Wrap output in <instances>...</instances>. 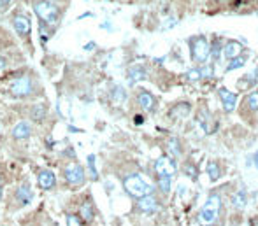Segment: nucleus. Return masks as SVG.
Listing matches in <instances>:
<instances>
[{
    "instance_id": "obj_23",
    "label": "nucleus",
    "mask_w": 258,
    "mask_h": 226,
    "mask_svg": "<svg viewBox=\"0 0 258 226\" xmlns=\"http://www.w3.org/2000/svg\"><path fill=\"white\" fill-rule=\"evenodd\" d=\"M95 160H97L95 154H88V158H86V163H88V172H90L92 181H99V172H97Z\"/></svg>"
},
{
    "instance_id": "obj_37",
    "label": "nucleus",
    "mask_w": 258,
    "mask_h": 226,
    "mask_svg": "<svg viewBox=\"0 0 258 226\" xmlns=\"http://www.w3.org/2000/svg\"><path fill=\"white\" fill-rule=\"evenodd\" d=\"M255 167H257V169H258V151H257V153H255Z\"/></svg>"
},
{
    "instance_id": "obj_35",
    "label": "nucleus",
    "mask_w": 258,
    "mask_h": 226,
    "mask_svg": "<svg viewBox=\"0 0 258 226\" xmlns=\"http://www.w3.org/2000/svg\"><path fill=\"white\" fill-rule=\"evenodd\" d=\"M134 121L137 123V125H141V123H144V118H143V116H135Z\"/></svg>"
},
{
    "instance_id": "obj_39",
    "label": "nucleus",
    "mask_w": 258,
    "mask_h": 226,
    "mask_svg": "<svg viewBox=\"0 0 258 226\" xmlns=\"http://www.w3.org/2000/svg\"><path fill=\"white\" fill-rule=\"evenodd\" d=\"M46 2H51V4H53V2H54V0H46Z\"/></svg>"
},
{
    "instance_id": "obj_32",
    "label": "nucleus",
    "mask_w": 258,
    "mask_h": 226,
    "mask_svg": "<svg viewBox=\"0 0 258 226\" xmlns=\"http://www.w3.org/2000/svg\"><path fill=\"white\" fill-rule=\"evenodd\" d=\"M186 174H188V176L190 177H193V179H197V170L195 169H193V167L192 165H186Z\"/></svg>"
},
{
    "instance_id": "obj_2",
    "label": "nucleus",
    "mask_w": 258,
    "mask_h": 226,
    "mask_svg": "<svg viewBox=\"0 0 258 226\" xmlns=\"http://www.w3.org/2000/svg\"><path fill=\"white\" fill-rule=\"evenodd\" d=\"M123 189L132 196V198H143V196L153 193V188L139 176V174H130L123 179Z\"/></svg>"
},
{
    "instance_id": "obj_31",
    "label": "nucleus",
    "mask_w": 258,
    "mask_h": 226,
    "mask_svg": "<svg viewBox=\"0 0 258 226\" xmlns=\"http://www.w3.org/2000/svg\"><path fill=\"white\" fill-rule=\"evenodd\" d=\"M201 76L202 77H211L212 76V67L211 65H206L201 69Z\"/></svg>"
},
{
    "instance_id": "obj_29",
    "label": "nucleus",
    "mask_w": 258,
    "mask_h": 226,
    "mask_svg": "<svg viewBox=\"0 0 258 226\" xmlns=\"http://www.w3.org/2000/svg\"><path fill=\"white\" fill-rule=\"evenodd\" d=\"M170 177H158V186H160V189H162V193H169L170 191Z\"/></svg>"
},
{
    "instance_id": "obj_21",
    "label": "nucleus",
    "mask_w": 258,
    "mask_h": 226,
    "mask_svg": "<svg viewBox=\"0 0 258 226\" xmlns=\"http://www.w3.org/2000/svg\"><path fill=\"white\" fill-rule=\"evenodd\" d=\"M207 176H209V179H211L212 182H216V181L220 179L221 169H220V165H218L216 161H209L207 163Z\"/></svg>"
},
{
    "instance_id": "obj_3",
    "label": "nucleus",
    "mask_w": 258,
    "mask_h": 226,
    "mask_svg": "<svg viewBox=\"0 0 258 226\" xmlns=\"http://www.w3.org/2000/svg\"><path fill=\"white\" fill-rule=\"evenodd\" d=\"M190 54L197 63H206L209 60V41L206 35H193L190 39Z\"/></svg>"
},
{
    "instance_id": "obj_24",
    "label": "nucleus",
    "mask_w": 258,
    "mask_h": 226,
    "mask_svg": "<svg viewBox=\"0 0 258 226\" xmlns=\"http://www.w3.org/2000/svg\"><path fill=\"white\" fill-rule=\"evenodd\" d=\"M246 107L250 109L251 112L258 111V91H251L250 95L246 96Z\"/></svg>"
},
{
    "instance_id": "obj_15",
    "label": "nucleus",
    "mask_w": 258,
    "mask_h": 226,
    "mask_svg": "<svg viewBox=\"0 0 258 226\" xmlns=\"http://www.w3.org/2000/svg\"><path fill=\"white\" fill-rule=\"evenodd\" d=\"M95 205H93L92 200H85L81 203V207H79V218L83 219L85 223H92L95 219Z\"/></svg>"
},
{
    "instance_id": "obj_4",
    "label": "nucleus",
    "mask_w": 258,
    "mask_h": 226,
    "mask_svg": "<svg viewBox=\"0 0 258 226\" xmlns=\"http://www.w3.org/2000/svg\"><path fill=\"white\" fill-rule=\"evenodd\" d=\"M34 11H35V14L41 18V23H44V25L58 23V16H60V12H58L56 5L51 4V2L37 0V2H34Z\"/></svg>"
},
{
    "instance_id": "obj_10",
    "label": "nucleus",
    "mask_w": 258,
    "mask_h": 226,
    "mask_svg": "<svg viewBox=\"0 0 258 226\" xmlns=\"http://www.w3.org/2000/svg\"><path fill=\"white\" fill-rule=\"evenodd\" d=\"M37 184L39 188L44 189V191H51V189L56 186V176L51 172L50 169H44L37 174Z\"/></svg>"
},
{
    "instance_id": "obj_22",
    "label": "nucleus",
    "mask_w": 258,
    "mask_h": 226,
    "mask_svg": "<svg viewBox=\"0 0 258 226\" xmlns=\"http://www.w3.org/2000/svg\"><path fill=\"white\" fill-rule=\"evenodd\" d=\"M221 43H220V39L214 37V41H212V46H209V56L212 58L214 61L220 60V54H221Z\"/></svg>"
},
{
    "instance_id": "obj_36",
    "label": "nucleus",
    "mask_w": 258,
    "mask_h": 226,
    "mask_svg": "<svg viewBox=\"0 0 258 226\" xmlns=\"http://www.w3.org/2000/svg\"><path fill=\"white\" fill-rule=\"evenodd\" d=\"M4 67H5V58H4V56H0V70L4 69Z\"/></svg>"
},
{
    "instance_id": "obj_33",
    "label": "nucleus",
    "mask_w": 258,
    "mask_h": 226,
    "mask_svg": "<svg viewBox=\"0 0 258 226\" xmlns=\"http://www.w3.org/2000/svg\"><path fill=\"white\" fill-rule=\"evenodd\" d=\"M11 4V0H0V11H5Z\"/></svg>"
},
{
    "instance_id": "obj_7",
    "label": "nucleus",
    "mask_w": 258,
    "mask_h": 226,
    "mask_svg": "<svg viewBox=\"0 0 258 226\" xmlns=\"http://www.w3.org/2000/svg\"><path fill=\"white\" fill-rule=\"evenodd\" d=\"M155 170H156L158 177H172L176 174V163L170 156L162 154L155 161Z\"/></svg>"
},
{
    "instance_id": "obj_17",
    "label": "nucleus",
    "mask_w": 258,
    "mask_h": 226,
    "mask_svg": "<svg viewBox=\"0 0 258 226\" xmlns=\"http://www.w3.org/2000/svg\"><path fill=\"white\" fill-rule=\"evenodd\" d=\"M127 77H128V83L130 85H135V83H139V81L146 79V67L143 65H132L130 69H128L127 72Z\"/></svg>"
},
{
    "instance_id": "obj_13",
    "label": "nucleus",
    "mask_w": 258,
    "mask_h": 226,
    "mask_svg": "<svg viewBox=\"0 0 258 226\" xmlns=\"http://www.w3.org/2000/svg\"><path fill=\"white\" fill-rule=\"evenodd\" d=\"M12 27H14V30L18 32V35H21V37H27L32 30L30 19L25 14H16L14 18H12Z\"/></svg>"
},
{
    "instance_id": "obj_1",
    "label": "nucleus",
    "mask_w": 258,
    "mask_h": 226,
    "mask_svg": "<svg viewBox=\"0 0 258 226\" xmlns=\"http://www.w3.org/2000/svg\"><path fill=\"white\" fill-rule=\"evenodd\" d=\"M220 211H221V198H220V195H211L207 200H206V203L202 205L201 211H199L197 221L201 223L202 226H212L216 221H218Z\"/></svg>"
},
{
    "instance_id": "obj_38",
    "label": "nucleus",
    "mask_w": 258,
    "mask_h": 226,
    "mask_svg": "<svg viewBox=\"0 0 258 226\" xmlns=\"http://www.w3.org/2000/svg\"><path fill=\"white\" fill-rule=\"evenodd\" d=\"M0 200H2V184H0Z\"/></svg>"
},
{
    "instance_id": "obj_5",
    "label": "nucleus",
    "mask_w": 258,
    "mask_h": 226,
    "mask_svg": "<svg viewBox=\"0 0 258 226\" xmlns=\"http://www.w3.org/2000/svg\"><path fill=\"white\" fill-rule=\"evenodd\" d=\"M63 179H65L69 188L77 189L86 182V172L79 163H69L63 169Z\"/></svg>"
},
{
    "instance_id": "obj_25",
    "label": "nucleus",
    "mask_w": 258,
    "mask_h": 226,
    "mask_svg": "<svg viewBox=\"0 0 258 226\" xmlns=\"http://www.w3.org/2000/svg\"><path fill=\"white\" fill-rule=\"evenodd\" d=\"M111 96H112V100H114L116 104H121V102L127 100V93H125V90L121 88V86H114L112 91H111Z\"/></svg>"
},
{
    "instance_id": "obj_19",
    "label": "nucleus",
    "mask_w": 258,
    "mask_h": 226,
    "mask_svg": "<svg viewBox=\"0 0 258 226\" xmlns=\"http://www.w3.org/2000/svg\"><path fill=\"white\" fill-rule=\"evenodd\" d=\"M190 111H192V107H190L188 102H181V104L174 105L170 114H172L174 118H185V116L190 114Z\"/></svg>"
},
{
    "instance_id": "obj_30",
    "label": "nucleus",
    "mask_w": 258,
    "mask_h": 226,
    "mask_svg": "<svg viewBox=\"0 0 258 226\" xmlns=\"http://www.w3.org/2000/svg\"><path fill=\"white\" fill-rule=\"evenodd\" d=\"M186 77H188V81H199V79H202V76H201V69H190L188 72H186Z\"/></svg>"
},
{
    "instance_id": "obj_8",
    "label": "nucleus",
    "mask_w": 258,
    "mask_h": 226,
    "mask_svg": "<svg viewBox=\"0 0 258 226\" xmlns=\"http://www.w3.org/2000/svg\"><path fill=\"white\" fill-rule=\"evenodd\" d=\"M14 198L18 202V207H27L34 202V191H32V186L28 182H21L16 188L14 191Z\"/></svg>"
},
{
    "instance_id": "obj_28",
    "label": "nucleus",
    "mask_w": 258,
    "mask_h": 226,
    "mask_svg": "<svg viewBox=\"0 0 258 226\" xmlns=\"http://www.w3.org/2000/svg\"><path fill=\"white\" fill-rule=\"evenodd\" d=\"M65 221H67V226H86V223L77 214H67Z\"/></svg>"
},
{
    "instance_id": "obj_26",
    "label": "nucleus",
    "mask_w": 258,
    "mask_h": 226,
    "mask_svg": "<svg viewBox=\"0 0 258 226\" xmlns=\"http://www.w3.org/2000/svg\"><path fill=\"white\" fill-rule=\"evenodd\" d=\"M232 202H234V205H235L237 209H244V207H246V203H248L246 193H244V191L235 193V195L232 196Z\"/></svg>"
},
{
    "instance_id": "obj_9",
    "label": "nucleus",
    "mask_w": 258,
    "mask_h": 226,
    "mask_svg": "<svg viewBox=\"0 0 258 226\" xmlns=\"http://www.w3.org/2000/svg\"><path fill=\"white\" fill-rule=\"evenodd\" d=\"M137 209L141 212H144V214H153V212H156L160 209V203H158L156 196L153 193H150V195L137 200Z\"/></svg>"
},
{
    "instance_id": "obj_11",
    "label": "nucleus",
    "mask_w": 258,
    "mask_h": 226,
    "mask_svg": "<svg viewBox=\"0 0 258 226\" xmlns=\"http://www.w3.org/2000/svg\"><path fill=\"white\" fill-rule=\"evenodd\" d=\"M218 95H220L221 100V105H223V111L225 112H232L237 105V93L230 91L227 88H220L218 90Z\"/></svg>"
},
{
    "instance_id": "obj_20",
    "label": "nucleus",
    "mask_w": 258,
    "mask_h": 226,
    "mask_svg": "<svg viewBox=\"0 0 258 226\" xmlns=\"http://www.w3.org/2000/svg\"><path fill=\"white\" fill-rule=\"evenodd\" d=\"M246 60H248V56H246V54H239V56H235L234 60H230V61H228V65H227V72H232V70H235V69H241V67H244V65H246Z\"/></svg>"
},
{
    "instance_id": "obj_18",
    "label": "nucleus",
    "mask_w": 258,
    "mask_h": 226,
    "mask_svg": "<svg viewBox=\"0 0 258 226\" xmlns=\"http://www.w3.org/2000/svg\"><path fill=\"white\" fill-rule=\"evenodd\" d=\"M46 114H48V107L44 104H37L30 109V118L34 121H43L46 118Z\"/></svg>"
},
{
    "instance_id": "obj_16",
    "label": "nucleus",
    "mask_w": 258,
    "mask_h": 226,
    "mask_svg": "<svg viewBox=\"0 0 258 226\" xmlns=\"http://www.w3.org/2000/svg\"><path fill=\"white\" fill-rule=\"evenodd\" d=\"M221 53H223V56L230 61V60H234L235 56H239V54L243 53V46H241L237 41H228V43L223 46V49H221Z\"/></svg>"
},
{
    "instance_id": "obj_6",
    "label": "nucleus",
    "mask_w": 258,
    "mask_h": 226,
    "mask_svg": "<svg viewBox=\"0 0 258 226\" xmlns=\"http://www.w3.org/2000/svg\"><path fill=\"white\" fill-rule=\"evenodd\" d=\"M34 93V81L28 74L16 77L11 83V95L14 98H27Z\"/></svg>"
},
{
    "instance_id": "obj_12",
    "label": "nucleus",
    "mask_w": 258,
    "mask_h": 226,
    "mask_svg": "<svg viewBox=\"0 0 258 226\" xmlns=\"http://www.w3.org/2000/svg\"><path fill=\"white\" fill-rule=\"evenodd\" d=\"M137 104L143 111L153 112L155 109H156V98H155L150 91H146V90H141V91L137 93Z\"/></svg>"
},
{
    "instance_id": "obj_34",
    "label": "nucleus",
    "mask_w": 258,
    "mask_h": 226,
    "mask_svg": "<svg viewBox=\"0 0 258 226\" xmlns=\"http://www.w3.org/2000/svg\"><path fill=\"white\" fill-rule=\"evenodd\" d=\"M85 49H86V51H93V49H95V43H88V44L85 46Z\"/></svg>"
},
{
    "instance_id": "obj_14",
    "label": "nucleus",
    "mask_w": 258,
    "mask_h": 226,
    "mask_svg": "<svg viewBox=\"0 0 258 226\" xmlns=\"http://www.w3.org/2000/svg\"><path fill=\"white\" fill-rule=\"evenodd\" d=\"M11 135H12V138H16V140H25V138H28L32 135V125L28 121L18 123V125L12 128Z\"/></svg>"
},
{
    "instance_id": "obj_27",
    "label": "nucleus",
    "mask_w": 258,
    "mask_h": 226,
    "mask_svg": "<svg viewBox=\"0 0 258 226\" xmlns=\"http://www.w3.org/2000/svg\"><path fill=\"white\" fill-rule=\"evenodd\" d=\"M167 147H169V151H170V154H172V156H179V154H181V146H179V140H177L176 137L169 138V144H167Z\"/></svg>"
}]
</instances>
